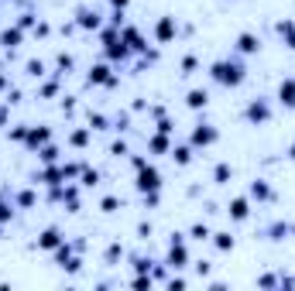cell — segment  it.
Returning <instances> with one entry per match:
<instances>
[{
	"label": "cell",
	"instance_id": "obj_5",
	"mask_svg": "<svg viewBox=\"0 0 295 291\" xmlns=\"http://www.w3.org/2000/svg\"><path fill=\"white\" fill-rule=\"evenodd\" d=\"M217 141V130L213 127H199V130H192V144H213Z\"/></svg>",
	"mask_w": 295,
	"mask_h": 291
},
{
	"label": "cell",
	"instance_id": "obj_15",
	"mask_svg": "<svg viewBox=\"0 0 295 291\" xmlns=\"http://www.w3.org/2000/svg\"><path fill=\"white\" fill-rule=\"evenodd\" d=\"M230 213H233V219H244V216H247V202H244V199H237V202L230 206Z\"/></svg>",
	"mask_w": 295,
	"mask_h": 291
},
{
	"label": "cell",
	"instance_id": "obj_9",
	"mask_svg": "<svg viewBox=\"0 0 295 291\" xmlns=\"http://www.w3.org/2000/svg\"><path fill=\"white\" fill-rule=\"evenodd\" d=\"M247 117H251V120H268V106H264V103H251Z\"/></svg>",
	"mask_w": 295,
	"mask_h": 291
},
{
	"label": "cell",
	"instance_id": "obj_4",
	"mask_svg": "<svg viewBox=\"0 0 295 291\" xmlns=\"http://www.w3.org/2000/svg\"><path fill=\"white\" fill-rule=\"evenodd\" d=\"M172 34H175V21L172 17H161L158 21V41H172Z\"/></svg>",
	"mask_w": 295,
	"mask_h": 291
},
{
	"label": "cell",
	"instance_id": "obj_3",
	"mask_svg": "<svg viewBox=\"0 0 295 291\" xmlns=\"http://www.w3.org/2000/svg\"><path fill=\"white\" fill-rule=\"evenodd\" d=\"M278 96H282V103H285V106H292V110H295V79H285V82H282Z\"/></svg>",
	"mask_w": 295,
	"mask_h": 291
},
{
	"label": "cell",
	"instance_id": "obj_20",
	"mask_svg": "<svg viewBox=\"0 0 295 291\" xmlns=\"http://www.w3.org/2000/svg\"><path fill=\"white\" fill-rule=\"evenodd\" d=\"M226 178H230V168L220 164V168H217V182H226Z\"/></svg>",
	"mask_w": 295,
	"mask_h": 291
},
{
	"label": "cell",
	"instance_id": "obj_14",
	"mask_svg": "<svg viewBox=\"0 0 295 291\" xmlns=\"http://www.w3.org/2000/svg\"><path fill=\"white\" fill-rule=\"evenodd\" d=\"M0 41H3L7 48H14V45L21 41V31H3V34H0Z\"/></svg>",
	"mask_w": 295,
	"mask_h": 291
},
{
	"label": "cell",
	"instance_id": "obj_2",
	"mask_svg": "<svg viewBox=\"0 0 295 291\" xmlns=\"http://www.w3.org/2000/svg\"><path fill=\"white\" fill-rule=\"evenodd\" d=\"M158 185H161V178H158V171H154V168H141V178H138V189H141V192H158Z\"/></svg>",
	"mask_w": 295,
	"mask_h": 291
},
{
	"label": "cell",
	"instance_id": "obj_17",
	"mask_svg": "<svg viewBox=\"0 0 295 291\" xmlns=\"http://www.w3.org/2000/svg\"><path fill=\"white\" fill-rule=\"evenodd\" d=\"M165 147H168L165 137H151V151H165Z\"/></svg>",
	"mask_w": 295,
	"mask_h": 291
},
{
	"label": "cell",
	"instance_id": "obj_12",
	"mask_svg": "<svg viewBox=\"0 0 295 291\" xmlns=\"http://www.w3.org/2000/svg\"><path fill=\"white\" fill-rule=\"evenodd\" d=\"M79 24H82V28H100V17L89 14V10H79Z\"/></svg>",
	"mask_w": 295,
	"mask_h": 291
},
{
	"label": "cell",
	"instance_id": "obj_16",
	"mask_svg": "<svg viewBox=\"0 0 295 291\" xmlns=\"http://www.w3.org/2000/svg\"><path fill=\"white\" fill-rule=\"evenodd\" d=\"M217 247H220V250H230V247H233V236L220 233V236H217Z\"/></svg>",
	"mask_w": 295,
	"mask_h": 291
},
{
	"label": "cell",
	"instance_id": "obj_11",
	"mask_svg": "<svg viewBox=\"0 0 295 291\" xmlns=\"http://www.w3.org/2000/svg\"><path fill=\"white\" fill-rule=\"evenodd\" d=\"M41 141H48V130H45V127H41V130H38V127L28 130V144H31V147H38Z\"/></svg>",
	"mask_w": 295,
	"mask_h": 291
},
{
	"label": "cell",
	"instance_id": "obj_22",
	"mask_svg": "<svg viewBox=\"0 0 295 291\" xmlns=\"http://www.w3.org/2000/svg\"><path fill=\"white\" fill-rule=\"evenodd\" d=\"M251 192H254V195H261V199H268V189H264L261 182H254V189H251Z\"/></svg>",
	"mask_w": 295,
	"mask_h": 291
},
{
	"label": "cell",
	"instance_id": "obj_13",
	"mask_svg": "<svg viewBox=\"0 0 295 291\" xmlns=\"http://www.w3.org/2000/svg\"><path fill=\"white\" fill-rule=\"evenodd\" d=\"M278 31L289 38V48L295 52V24H292V21H285V24H278Z\"/></svg>",
	"mask_w": 295,
	"mask_h": 291
},
{
	"label": "cell",
	"instance_id": "obj_23",
	"mask_svg": "<svg viewBox=\"0 0 295 291\" xmlns=\"http://www.w3.org/2000/svg\"><path fill=\"white\" fill-rule=\"evenodd\" d=\"M292 158H295V144H292Z\"/></svg>",
	"mask_w": 295,
	"mask_h": 291
},
{
	"label": "cell",
	"instance_id": "obj_19",
	"mask_svg": "<svg viewBox=\"0 0 295 291\" xmlns=\"http://www.w3.org/2000/svg\"><path fill=\"white\" fill-rule=\"evenodd\" d=\"M86 141H89V134H86V130H75V134H73V144H86Z\"/></svg>",
	"mask_w": 295,
	"mask_h": 291
},
{
	"label": "cell",
	"instance_id": "obj_10",
	"mask_svg": "<svg viewBox=\"0 0 295 291\" xmlns=\"http://www.w3.org/2000/svg\"><path fill=\"white\" fill-rule=\"evenodd\" d=\"M38 243H41V247H45V250H52V247H59V233H55V229H45V233H41V240H38Z\"/></svg>",
	"mask_w": 295,
	"mask_h": 291
},
{
	"label": "cell",
	"instance_id": "obj_8",
	"mask_svg": "<svg viewBox=\"0 0 295 291\" xmlns=\"http://www.w3.org/2000/svg\"><path fill=\"white\" fill-rule=\"evenodd\" d=\"M206 99H210V96H206L203 89H192V93H189V106H192V110H199V106H206Z\"/></svg>",
	"mask_w": 295,
	"mask_h": 291
},
{
	"label": "cell",
	"instance_id": "obj_1",
	"mask_svg": "<svg viewBox=\"0 0 295 291\" xmlns=\"http://www.w3.org/2000/svg\"><path fill=\"white\" fill-rule=\"evenodd\" d=\"M213 79L223 82V86H240V82H244V69L233 65V62H217V65H213Z\"/></svg>",
	"mask_w": 295,
	"mask_h": 291
},
{
	"label": "cell",
	"instance_id": "obj_6",
	"mask_svg": "<svg viewBox=\"0 0 295 291\" xmlns=\"http://www.w3.org/2000/svg\"><path fill=\"white\" fill-rule=\"evenodd\" d=\"M89 82H113V75H110V69L107 65H96V69H89Z\"/></svg>",
	"mask_w": 295,
	"mask_h": 291
},
{
	"label": "cell",
	"instance_id": "obj_21",
	"mask_svg": "<svg viewBox=\"0 0 295 291\" xmlns=\"http://www.w3.org/2000/svg\"><path fill=\"white\" fill-rule=\"evenodd\" d=\"M175 158H179V164H185V161H189V147H179Z\"/></svg>",
	"mask_w": 295,
	"mask_h": 291
},
{
	"label": "cell",
	"instance_id": "obj_18",
	"mask_svg": "<svg viewBox=\"0 0 295 291\" xmlns=\"http://www.w3.org/2000/svg\"><path fill=\"white\" fill-rule=\"evenodd\" d=\"M192 236H196V240H206L210 229H206V226H192Z\"/></svg>",
	"mask_w": 295,
	"mask_h": 291
},
{
	"label": "cell",
	"instance_id": "obj_7",
	"mask_svg": "<svg viewBox=\"0 0 295 291\" xmlns=\"http://www.w3.org/2000/svg\"><path fill=\"white\" fill-rule=\"evenodd\" d=\"M237 45H240V52H258V48H261L254 34H240V41H237Z\"/></svg>",
	"mask_w": 295,
	"mask_h": 291
}]
</instances>
